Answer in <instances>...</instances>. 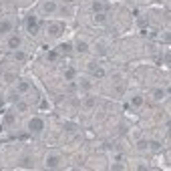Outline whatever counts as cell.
Segmentation results:
<instances>
[{"label":"cell","instance_id":"cell-1","mask_svg":"<svg viewBox=\"0 0 171 171\" xmlns=\"http://www.w3.org/2000/svg\"><path fill=\"white\" fill-rule=\"evenodd\" d=\"M42 129H44V121L40 117H34V119L28 121V131L30 133H40Z\"/></svg>","mask_w":171,"mask_h":171},{"label":"cell","instance_id":"cell-2","mask_svg":"<svg viewBox=\"0 0 171 171\" xmlns=\"http://www.w3.org/2000/svg\"><path fill=\"white\" fill-rule=\"evenodd\" d=\"M60 163H63V159H60L59 155H49L44 159V167H46V169H59Z\"/></svg>","mask_w":171,"mask_h":171},{"label":"cell","instance_id":"cell-3","mask_svg":"<svg viewBox=\"0 0 171 171\" xmlns=\"http://www.w3.org/2000/svg\"><path fill=\"white\" fill-rule=\"evenodd\" d=\"M42 12L44 14H54V12H59V2H54V0L44 2L42 4Z\"/></svg>","mask_w":171,"mask_h":171},{"label":"cell","instance_id":"cell-4","mask_svg":"<svg viewBox=\"0 0 171 171\" xmlns=\"http://www.w3.org/2000/svg\"><path fill=\"white\" fill-rule=\"evenodd\" d=\"M26 28H28L30 34H36V32H38V22H36V18H34V16H28V18H26Z\"/></svg>","mask_w":171,"mask_h":171},{"label":"cell","instance_id":"cell-5","mask_svg":"<svg viewBox=\"0 0 171 171\" xmlns=\"http://www.w3.org/2000/svg\"><path fill=\"white\" fill-rule=\"evenodd\" d=\"M165 99H167V89H161V87H159V89H155V91H153V101L159 103V101H165Z\"/></svg>","mask_w":171,"mask_h":171},{"label":"cell","instance_id":"cell-6","mask_svg":"<svg viewBox=\"0 0 171 171\" xmlns=\"http://www.w3.org/2000/svg\"><path fill=\"white\" fill-rule=\"evenodd\" d=\"M20 44H22V38H20L18 34H12V36H10L8 38V49H12V50H16L20 46Z\"/></svg>","mask_w":171,"mask_h":171},{"label":"cell","instance_id":"cell-7","mask_svg":"<svg viewBox=\"0 0 171 171\" xmlns=\"http://www.w3.org/2000/svg\"><path fill=\"white\" fill-rule=\"evenodd\" d=\"M30 91V83L28 81H18V85H16V93L18 95H26Z\"/></svg>","mask_w":171,"mask_h":171},{"label":"cell","instance_id":"cell-8","mask_svg":"<svg viewBox=\"0 0 171 171\" xmlns=\"http://www.w3.org/2000/svg\"><path fill=\"white\" fill-rule=\"evenodd\" d=\"M75 49H77V53L85 54V53H89V50H91V44H89L87 40H78V42L75 44Z\"/></svg>","mask_w":171,"mask_h":171},{"label":"cell","instance_id":"cell-9","mask_svg":"<svg viewBox=\"0 0 171 171\" xmlns=\"http://www.w3.org/2000/svg\"><path fill=\"white\" fill-rule=\"evenodd\" d=\"M12 32V20H2L0 22V34H10Z\"/></svg>","mask_w":171,"mask_h":171},{"label":"cell","instance_id":"cell-10","mask_svg":"<svg viewBox=\"0 0 171 171\" xmlns=\"http://www.w3.org/2000/svg\"><path fill=\"white\" fill-rule=\"evenodd\" d=\"M141 105H143V97H141V95H133V97H131V107L139 109Z\"/></svg>","mask_w":171,"mask_h":171},{"label":"cell","instance_id":"cell-11","mask_svg":"<svg viewBox=\"0 0 171 171\" xmlns=\"http://www.w3.org/2000/svg\"><path fill=\"white\" fill-rule=\"evenodd\" d=\"M95 22L97 24H105L107 22V14L105 12H95Z\"/></svg>","mask_w":171,"mask_h":171},{"label":"cell","instance_id":"cell-12","mask_svg":"<svg viewBox=\"0 0 171 171\" xmlns=\"http://www.w3.org/2000/svg\"><path fill=\"white\" fill-rule=\"evenodd\" d=\"M95 105H97V99H95V97H87V99H85V103H83L85 109H93Z\"/></svg>","mask_w":171,"mask_h":171},{"label":"cell","instance_id":"cell-13","mask_svg":"<svg viewBox=\"0 0 171 171\" xmlns=\"http://www.w3.org/2000/svg\"><path fill=\"white\" fill-rule=\"evenodd\" d=\"M60 32H63L60 24H49V34H60Z\"/></svg>","mask_w":171,"mask_h":171},{"label":"cell","instance_id":"cell-14","mask_svg":"<svg viewBox=\"0 0 171 171\" xmlns=\"http://www.w3.org/2000/svg\"><path fill=\"white\" fill-rule=\"evenodd\" d=\"M95 53H97V54H105V53H107V46H105L103 42H97V44H95Z\"/></svg>","mask_w":171,"mask_h":171},{"label":"cell","instance_id":"cell-15","mask_svg":"<svg viewBox=\"0 0 171 171\" xmlns=\"http://www.w3.org/2000/svg\"><path fill=\"white\" fill-rule=\"evenodd\" d=\"M26 109H28V105H26L24 101H16V111L18 113H24Z\"/></svg>","mask_w":171,"mask_h":171},{"label":"cell","instance_id":"cell-16","mask_svg":"<svg viewBox=\"0 0 171 171\" xmlns=\"http://www.w3.org/2000/svg\"><path fill=\"white\" fill-rule=\"evenodd\" d=\"M30 163H32L30 157H22V159L18 161V167H30Z\"/></svg>","mask_w":171,"mask_h":171},{"label":"cell","instance_id":"cell-17","mask_svg":"<svg viewBox=\"0 0 171 171\" xmlns=\"http://www.w3.org/2000/svg\"><path fill=\"white\" fill-rule=\"evenodd\" d=\"M147 147H149V141H145V139H141V141H137V149H139V151H145Z\"/></svg>","mask_w":171,"mask_h":171},{"label":"cell","instance_id":"cell-18","mask_svg":"<svg viewBox=\"0 0 171 171\" xmlns=\"http://www.w3.org/2000/svg\"><path fill=\"white\" fill-rule=\"evenodd\" d=\"M56 59H59V53H56V50L46 53V60H50V63H53V60H56Z\"/></svg>","mask_w":171,"mask_h":171},{"label":"cell","instance_id":"cell-19","mask_svg":"<svg viewBox=\"0 0 171 171\" xmlns=\"http://www.w3.org/2000/svg\"><path fill=\"white\" fill-rule=\"evenodd\" d=\"M64 78H67V81H73L75 78V68H67V71H64Z\"/></svg>","mask_w":171,"mask_h":171},{"label":"cell","instance_id":"cell-20","mask_svg":"<svg viewBox=\"0 0 171 171\" xmlns=\"http://www.w3.org/2000/svg\"><path fill=\"white\" fill-rule=\"evenodd\" d=\"M149 149H153V151H159V149H161V143H159V141H149Z\"/></svg>","mask_w":171,"mask_h":171},{"label":"cell","instance_id":"cell-21","mask_svg":"<svg viewBox=\"0 0 171 171\" xmlns=\"http://www.w3.org/2000/svg\"><path fill=\"white\" fill-rule=\"evenodd\" d=\"M12 56H14V60H24V59H26V54L22 53V50H16Z\"/></svg>","mask_w":171,"mask_h":171},{"label":"cell","instance_id":"cell-22","mask_svg":"<svg viewBox=\"0 0 171 171\" xmlns=\"http://www.w3.org/2000/svg\"><path fill=\"white\" fill-rule=\"evenodd\" d=\"M78 87H81V89H85V91H87V89H91V81H89V78H83V81L78 83Z\"/></svg>","mask_w":171,"mask_h":171},{"label":"cell","instance_id":"cell-23","mask_svg":"<svg viewBox=\"0 0 171 171\" xmlns=\"http://www.w3.org/2000/svg\"><path fill=\"white\" fill-rule=\"evenodd\" d=\"M73 50V44L67 42V44H60V53H71Z\"/></svg>","mask_w":171,"mask_h":171},{"label":"cell","instance_id":"cell-24","mask_svg":"<svg viewBox=\"0 0 171 171\" xmlns=\"http://www.w3.org/2000/svg\"><path fill=\"white\" fill-rule=\"evenodd\" d=\"M93 12H103V2H93Z\"/></svg>","mask_w":171,"mask_h":171},{"label":"cell","instance_id":"cell-25","mask_svg":"<svg viewBox=\"0 0 171 171\" xmlns=\"http://www.w3.org/2000/svg\"><path fill=\"white\" fill-rule=\"evenodd\" d=\"M127 131H129V127L125 125V123H121V125H119V133H121V135H125Z\"/></svg>","mask_w":171,"mask_h":171},{"label":"cell","instance_id":"cell-26","mask_svg":"<svg viewBox=\"0 0 171 171\" xmlns=\"http://www.w3.org/2000/svg\"><path fill=\"white\" fill-rule=\"evenodd\" d=\"M59 12L60 14H71V10H68L67 6H59Z\"/></svg>","mask_w":171,"mask_h":171},{"label":"cell","instance_id":"cell-27","mask_svg":"<svg viewBox=\"0 0 171 171\" xmlns=\"http://www.w3.org/2000/svg\"><path fill=\"white\" fill-rule=\"evenodd\" d=\"M64 129H67V131H75L77 127H75L73 123H64Z\"/></svg>","mask_w":171,"mask_h":171},{"label":"cell","instance_id":"cell-28","mask_svg":"<svg viewBox=\"0 0 171 171\" xmlns=\"http://www.w3.org/2000/svg\"><path fill=\"white\" fill-rule=\"evenodd\" d=\"M111 169H123V165H121V163H113Z\"/></svg>","mask_w":171,"mask_h":171},{"label":"cell","instance_id":"cell-29","mask_svg":"<svg viewBox=\"0 0 171 171\" xmlns=\"http://www.w3.org/2000/svg\"><path fill=\"white\" fill-rule=\"evenodd\" d=\"M6 123H8V125H10V123H14V117H12V115H8V117H6Z\"/></svg>","mask_w":171,"mask_h":171}]
</instances>
